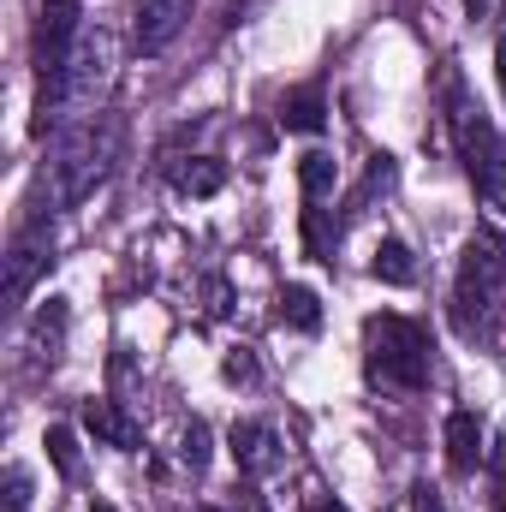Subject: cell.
Segmentation results:
<instances>
[{
    "label": "cell",
    "mask_w": 506,
    "mask_h": 512,
    "mask_svg": "<svg viewBox=\"0 0 506 512\" xmlns=\"http://www.w3.org/2000/svg\"><path fill=\"white\" fill-rule=\"evenodd\" d=\"M120 143H126V120H120L114 108L78 120V126L66 131V143L54 149V161H48V203H54V209H78V203L114 173Z\"/></svg>",
    "instance_id": "1"
},
{
    "label": "cell",
    "mask_w": 506,
    "mask_h": 512,
    "mask_svg": "<svg viewBox=\"0 0 506 512\" xmlns=\"http://www.w3.org/2000/svg\"><path fill=\"white\" fill-rule=\"evenodd\" d=\"M364 370H370V382L399 387V393L429 387V334L393 310L370 316L364 322Z\"/></svg>",
    "instance_id": "2"
},
{
    "label": "cell",
    "mask_w": 506,
    "mask_h": 512,
    "mask_svg": "<svg viewBox=\"0 0 506 512\" xmlns=\"http://www.w3.org/2000/svg\"><path fill=\"white\" fill-rule=\"evenodd\" d=\"M506 286V239L495 227H477L465 239L459 256V280H453V328L459 334H483L489 328V310Z\"/></svg>",
    "instance_id": "3"
},
{
    "label": "cell",
    "mask_w": 506,
    "mask_h": 512,
    "mask_svg": "<svg viewBox=\"0 0 506 512\" xmlns=\"http://www.w3.org/2000/svg\"><path fill=\"white\" fill-rule=\"evenodd\" d=\"M441 108H447V131H453V149H459V161H465V173L477 179L489 161H495V149H501V137L489 126V114H483V102L465 90V78H459V66H441Z\"/></svg>",
    "instance_id": "4"
},
{
    "label": "cell",
    "mask_w": 506,
    "mask_h": 512,
    "mask_svg": "<svg viewBox=\"0 0 506 512\" xmlns=\"http://www.w3.org/2000/svg\"><path fill=\"white\" fill-rule=\"evenodd\" d=\"M78 18H84V0H42V12H36V42H30L42 84H54V78L66 72L72 48H78V36H84Z\"/></svg>",
    "instance_id": "5"
},
{
    "label": "cell",
    "mask_w": 506,
    "mask_h": 512,
    "mask_svg": "<svg viewBox=\"0 0 506 512\" xmlns=\"http://www.w3.org/2000/svg\"><path fill=\"white\" fill-rule=\"evenodd\" d=\"M48 245H54V233H48V221H42V215H36L30 227H18V239H12V251H6V310H12V316L24 310V298H30L36 274L48 268Z\"/></svg>",
    "instance_id": "6"
},
{
    "label": "cell",
    "mask_w": 506,
    "mask_h": 512,
    "mask_svg": "<svg viewBox=\"0 0 506 512\" xmlns=\"http://www.w3.org/2000/svg\"><path fill=\"white\" fill-rule=\"evenodd\" d=\"M191 6L197 0H137V18H131V42L143 54H161L185 24H191Z\"/></svg>",
    "instance_id": "7"
},
{
    "label": "cell",
    "mask_w": 506,
    "mask_h": 512,
    "mask_svg": "<svg viewBox=\"0 0 506 512\" xmlns=\"http://www.w3.org/2000/svg\"><path fill=\"white\" fill-rule=\"evenodd\" d=\"M84 429L102 447H114V453H137L143 447V429H137V417H131L120 399H84Z\"/></svg>",
    "instance_id": "8"
},
{
    "label": "cell",
    "mask_w": 506,
    "mask_h": 512,
    "mask_svg": "<svg viewBox=\"0 0 506 512\" xmlns=\"http://www.w3.org/2000/svg\"><path fill=\"white\" fill-rule=\"evenodd\" d=\"M227 447H233V465H239L245 477H268V471L280 465V435H274L268 423H256V417H245V423H233Z\"/></svg>",
    "instance_id": "9"
},
{
    "label": "cell",
    "mask_w": 506,
    "mask_h": 512,
    "mask_svg": "<svg viewBox=\"0 0 506 512\" xmlns=\"http://www.w3.org/2000/svg\"><path fill=\"white\" fill-rule=\"evenodd\" d=\"M483 459H489V429H483V417H477V411H453V417H447V465H453L459 477H471Z\"/></svg>",
    "instance_id": "10"
},
{
    "label": "cell",
    "mask_w": 506,
    "mask_h": 512,
    "mask_svg": "<svg viewBox=\"0 0 506 512\" xmlns=\"http://www.w3.org/2000/svg\"><path fill=\"white\" fill-rule=\"evenodd\" d=\"M280 126L286 131H304V137H316V131L328 126V102H322V90H292L286 102H280Z\"/></svg>",
    "instance_id": "11"
},
{
    "label": "cell",
    "mask_w": 506,
    "mask_h": 512,
    "mask_svg": "<svg viewBox=\"0 0 506 512\" xmlns=\"http://www.w3.org/2000/svg\"><path fill=\"white\" fill-rule=\"evenodd\" d=\"M370 274L387 280V286H411L417 280V256H411V245H399V239H381L376 256H370Z\"/></svg>",
    "instance_id": "12"
},
{
    "label": "cell",
    "mask_w": 506,
    "mask_h": 512,
    "mask_svg": "<svg viewBox=\"0 0 506 512\" xmlns=\"http://www.w3.org/2000/svg\"><path fill=\"white\" fill-rule=\"evenodd\" d=\"M66 316H72V310H66V298H48V304H42L36 328H30V346H36V358H48V364L60 358V340H66Z\"/></svg>",
    "instance_id": "13"
},
{
    "label": "cell",
    "mask_w": 506,
    "mask_h": 512,
    "mask_svg": "<svg viewBox=\"0 0 506 512\" xmlns=\"http://www.w3.org/2000/svg\"><path fill=\"white\" fill-rule=\"evenodd\" d=\"M298 185H304V197H310V203L334 197V185H340V167H334V155H328V149H310V155L298 161Z\"/></svg>",
    "instance_id": "14"
},
{
    "label": "cell",
    "mask_w": 506,
    "mask_h": 512,
    "mask_svg": "<svg viewBox=\"0 0 506 512\" xmlns=\"http://www.w3.org/2000/svg\"><path fill=\"white\" fill-rule=\"evenodd\" d=\"M280 322L298 328V334H316V328H322V298H316L310 286H286V292H280Z\"/></svg>",
    "instance_id": "15"
},
{
    "label": "cell",
    "mask_w": 506,
    "mask_h": 512,
    "mask_svg": "<svg viewBox=\"0 0 506 512\" xmlns=\"http://www.w3.org/2000/svg\"><path fill=\"white\" fill-rule=\"evenodd\" d=\"M227 185V161H215V155H191V167L179 173V191H191V197H215Z\"/></svg>",
    "instance_id": "16"
},
{
    "label": "cell",
    "mask_w": 506,
    "mask_h": 512,
    "mask_svg": "<svg viewBox=\"0 0 506 512\" xmlns=\"http://www.w3.org/2000/svg\"><path fill=\"white\" fill-rule=\"evenodd\" d=\"M209 453H215L209 423H203V417H191V423H185V435H179V465H185L191 477H203V471H209Z\"/></svg>",
    "instance_id": "17"
},
{
    "label": "cell",
    "mask_w": 506,
    "mask_h": 512,
    "mask_svg": "<svg viewBox=\"0 0 506 512\" xmlns=\"http://www.w3.org/2000/svg\"><path fill=\"white\" fill-rule=\"evenodd\" d=\"M334 245H340V227H328L322 209H304V251H310V262H334Z\"/></svg>",
    "instance_id": "18"
},
{
    "label": "cell",
    "mask_w": 506,
    "mask_h": 512,
    "mask_svg": "<svg viewBox=\"0 0 506 512\" xmlns=\"http://www.w3.org/2000/svg\"><path fill=\"white\" fill-rule=\"evenodd\" d=\"M387 185H393V155H370V173H364V185L352 191V209H346V215H364Z\"/></svg>",
    "instance_id": "19"
},
{
    "label": "cell",
    "mask_w": 506,
    "mask_h": 512,
    "mask_svg": "<svg viewBox=\"0 0 506 512\" xmlns=\"http://www.w3.org/2000/svg\"><path fill=\"white\" fill-rule=\"evenodd\" d=\"M42 447H48V459H54V471H60V477H78V435H72L66 423H48Z\"/></svg>",
    "instance_id": "20"
},
{
    "label": "cell",
    "mask_w": 506,
    "mask_h": 512,
    "mask_svg": "<svg viewBox=\"0 0 506 512\" xmlns=\"http://www.w3.org/2000/svg\"><path fill=\"white\" fill-rule=\"evenodd\" d=\"M477 191H483V203H489V209H506V143L495 149V161L477 173Z\"/></svg>",
    "instance_id": "21"
},
{
    "label": "cell",
    "mask_w": 506,
    "mask_h": 512,
    "mask_svg": "<svg viewBox=\"0 0 506 512\" xmlns=\"http://www.w3.org/2000/svg\"><path fill=\"white\" fill-rule=\"evenodd\" d=\"M30 489H36V483H30V471H24V465H6V512L30 507Z\"/></svg>",
    "instance_id": "22"
},
{
    "label": "cell",
    "mask_w": 506,
    "mask_h": 512,
    "mask_svg": "<svg viewBox=\"0 0 506 512\" xmlns=\"http://www.w3.org/2000/svg\"><path fill=\"white\" fill-rule=\"evenodd\" d=\"M221 376H227V382H256V358H251V352H227Z\"/></svg>",
    "instance_id": "23"
},
{
    "label": "cell",
    "mask_w": 506,
    "mask_h": 512,
    "mask_svg": "<svg viewBox=\"0 0 506 512\" xmlns=\"http://www.w3.org/2000/svg\"><path fill=\"white\" fill-rule=\"evenodd\" d=\"M483 465H489V477H495V489H501V501H506V435L489 441V459Z\"/></svg>",
    "instance_id": "24"
},
{
    "label": "cell",
    "mask_w": 506,
    "mask_h": 512,
    "mask_svg": "<svg viewBox=\"0 0 506 512\" xmlns=\"http://www.w3.org/2000/svg\"><path fill=\"white\" fill-rule=\"evenodd\" d=\"M233 512H268V501L256 495L251 483H239V489H233Z\"/></svg>",
    "instance_id": "25"
},
{
    "label": "cell",
    "mask_w": 506,
    "mask_h": 512,
    "mask_svg": "<svg viewBox=\"0 0 506 512\" xmlns=\"http://www.w3.org/2000/svg\"><path fill=\"white\" fill-rule=\"evenodd\" d=\"M411 512H447V507H441V495H435L429 483H417V489H411Z\"/></svg>",
    "instance_id": "26"
},
{
    "label": "cell",
    "mask_w": 506,
    "mask_h": 512,
    "mask_svg": "<svg viewBox=\"0 0 506 512\" xmlns=\"http://www.w3.org/2000/svg\"><path fill=\"white\" fill-rule=\"evenodd\" d=\"M304 512H352V507L334 501V495H304Z\"/></svg>",
    "instance_id": "27"
},
{
    "label": "cell",
    "mask_w": 506,
    "mask_h": 512,
    "mask_svg": "<svg viewBox=\"0 0 506 512\" xmlns=\"http://www.w3.org/2000/svg\"><path fill=\"white\" fill-rule=\"evenodd\" d=\"M495 72H501V96H506V36L495 42Z\"/></svg>",
    "instance_id": "28"
},
{
    "label": "cell",
    "mask_w": 506,
    "mask_h": 512,
    "mask_svg": "<svg viewBox=\"0 0 506 512\" xmlns=\"http://www.w3.org/2000/svg\"><path fill=\"white\" fill-rule=\"evenodd\" d=\"M489 6H495V0H465V12H471V18H489Z\"/></svg>",
    "instance_id": "29"
}]
</instances>
